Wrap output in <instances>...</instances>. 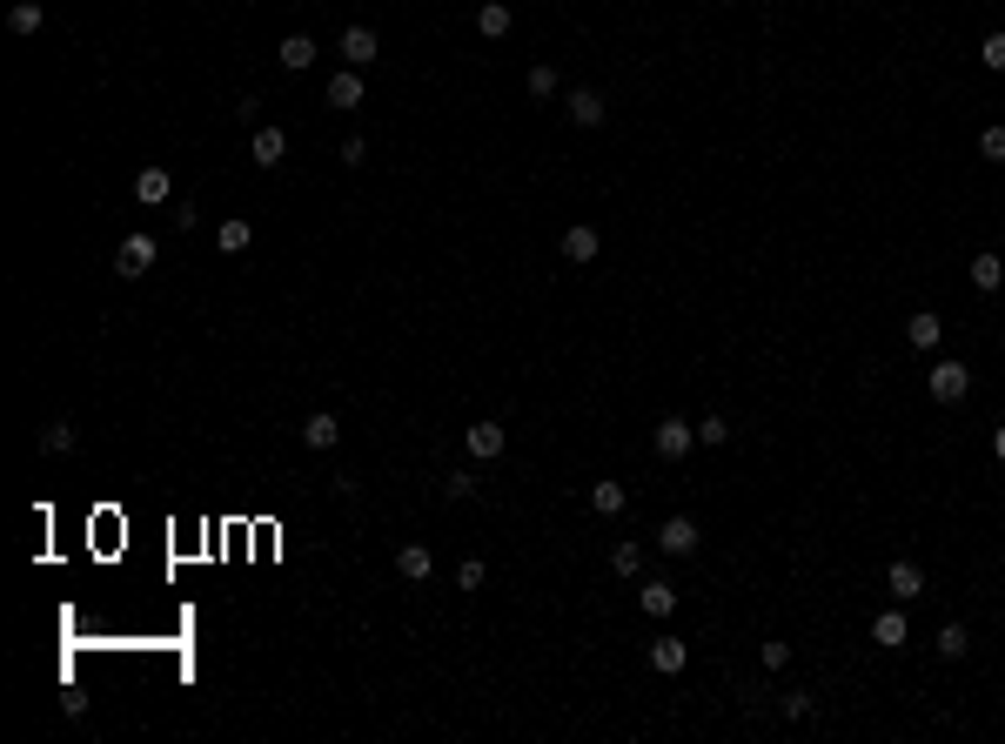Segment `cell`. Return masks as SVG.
I'll use <instances>...</instances> for the list:
<instances>
[{
    "mask_svg": "<svg viewBox=\"0 0 1005 744\" xmlns=\"http://www.w3.org/2000/svg\"><path fill=\"white\" fill-rule=\"evenodd\" d=\"M932 644H938V657H945V664H959V657L972 651V637H965V624H938V637H932Z\"/></svg>",
    "mask_w": 1005,
    "mask_h": 744,
    "instance_id": "obj_24",
    "label": "cell"
},
{
    "mask_svg": "<svg viewBox=\"0 0 1005 744\" xmlns=\"http://www.w3.org/2000/svg\"><path fill=\"white\" fill-rule=\"evenodd\" d=\"M925 389H932V403L952 409V403H965V389H972V369H965L959 356H945V362H932V369H925Z\"/></svg>",
    "mask_w": 1005,
    "mask_h": 744,
    "instance_id": "obj_1",
    "label": "cell"
},
{
    "mask_svg": "<svg viewBox=\"0 0 1005 744\" xmlns=\"http://www.w3.org/2000/svg\"><path fill=\"white\" fill-rule=\"evenodd\" d=\"M992 456H999V463H1005V423L992 429Z\"/></svg>",
    "mask_w": 1005,
    "mask_h": 744,
    "instance_id": "obj_37",
    "label": "cell"
},
{
    "mask_svg": "<svg viewBox=\"0 0 1005 744\" xmlns=\"http://www.w3.org/2000/svg\"><path fill=\"white\" fill-rule=\"evenodd\" d=\"M476 34H483V41H503V34H510V7H503V0H483V7H476Z\"/></svg>",
    "mask_w": 1005,
    "mask_h": 744,
    "instance_id": "obj_21",
    "label": "cell"
},
{
    "mask_svg": "<svg viewBox=\"0 0 1005 744\" xmlns=\"http://www.w3.org/2000/svg\"><path fill=\"white\" fill-rule=\"evenodd\" d=\"M443 496H449V503H463V496H476V483H469V470H449V476H443Z\"/></svg>",
    "mask_w": 1005,
    "mask_h": 744,
    "instance_id": "obj_31",
    "label": "cell"
},
{
    "mask_svg": "<svg viewBox=\"0 0 1005 744\" xmlns=\"http://www.w3.org/2000/svg\"><path fill=\"white\" fill-rule=\"evenodd\" d=\"M7 27H14V34H41V27H47L41 0H14V14H7Z\"/></svg>",
    "mask_w": 1005,
    "mask_h": 744,
    "instance_id": "obj_26",
    "label": "cell"
},
{
    "mask_svg": "<svg viewBox=\"0 0 1005 744\" xmlns=\"http://www.w3.org/2000/svg\"><path fill=\"white\" fill-rule=\"evenodd\" d=\"M758 664H764V671H784V664H791V644H764Z\"/></svg>",
    "mask_w": 1005,
    "mask_h": 744,
    "instance_id": "obj_33",
    "label": "cell"
},
{
    "mask_svg": "<svg viewBox=\"0 0 1005 744\" xmlns=\"http://www.w3.org/2000/svg\"><path fill=\"white\" fill-rule=\"evenodd\" d=\"M905 336H912V349H938V342H945V316H938V309H918V316L905 322Z\"/></svg>",
    "mask_w": 1005,
    "mask_h": 744,
    "instance_id": "obj_18",
    "label": "cell"
},
{
    "mask_svg": "<svg viewBox=\"0 0 1005 744\" xmlns=\"http://www.w3.org/2000/svg\"><path fill=\"white\" fill-rule=\"evenodd\" d=\"M215 248H222V255H248V248H255V222H248V215H228V222L215 228Z\"/></svg>",
    "mask_w": 1005,
    "mask_h": 744,
    "instance_id": "obj_15",
    "label": "cell"
},
{
    "mask_svg": "<svg viewBox=\"0 0 1005 744\" xmlns=\"http://www.w3.org/2000/svg\"><path fill=\"white\" fill-rule=\"evenodd\" d=\"M644 564H650L644 543H617V550H610V570H617V577H644Z\"/></svg>",
    "mask_w": 1005,
    "mask_h": 744,
    "instance_id": "obj_25",
    "label": "cell"
},
{
    "mask_svg": "<svg viewBox=\"0 0 1005 744\" xmlns=\"http://www.w3.org/2000/svg\"><path fill=\"white\" fill-rule=\"evenodd\" d=\"M650 450L664 456V463H677V456L697 450V423H684V416H664V423L650 429Z\"/></svg>",
    "mask_w": 1005,
    "mask_h": 744,
    "instance_id": "obj_3",
    "label": "cell"
},
{
    "mask_svg": "<svg viewBox=\"0 0 1005 744\" xmlns=\"http://www.w3.org/2000/svg\"><path fill=\"white\" fill-rule=\"evenodd\" d=\"M697 543H704V530H697L691 517H664L657 523V550H664V557H691Z\"/></svg>",
    "mask_w": 1005,
    "mask_h": 744,
    "instance_id": "obj_4",
    "label": "cell"
},
{
    "mask_svg": "<svg viewBox=\"0 0 1005 744\" xmlns=\"http://www.w3.org/2000/svg\"><path fill=\"white\" fill-rule=\"evenodd\" d=\"M871 644H885V651H905V644H912V624H905V610H878V617H871Z\"/></svg>",
    "mask_w": 1005,
    "mask_h": 744,
    "instance_id": "obj_9",
    "label": "cell"
},
{
    "mask_svg": "<svg viewBox=\"0 0 1005 744\" xmlns=\"http://www.w3.org/2000/svg\"><path fill=\"white\" fill-rule=\"evenodd\" d=\"M684 664H691V644H684V637H650V671L677 677Z\"/></svg>",
    "mask_w": 1005,
    "mask_h": 744,
    "instance_id": "obj_11",
    "label": "cell"
},
{
    "mask_svg": "<svg viewBox=\"0 0 1005 744\" xmlns=\"http://www.w3.org/2000/svg\"><path fill=\"white\" fill-rule=\"evenodd\" d=\"M463 443H469V456H476V463H496L510 436H503V423H469V429H463Z\"/></svg>",
    "mask_w": 1005,
    "mask_h": 744,
    "instance_id": "obj_8",
    "label": "cell"
},
{
    "mask_svg": "<svg viewBox=\"0 0 1005 744\" xmlns=\"http://www.w3.org/2000/svg\"><path fill=\"white\" fill-rule=\"evenodd\" d=\"M965 275H972V289H985V295H992V289H1005V255H999V248H979Z\"/></svg>",
    "mask_w": 1005,
    "mask_h": 744,
    "instance_id": "obj_14",
    "label": "cell"
},
{
    "mask_svg": "<svg viewBox=\"0 0 1005 744\" xmlns=\"http://www.w3.org/2000/svg\"><path fill=\"white\" fill-rule=\"evenodd\" d=\"M979 155H985V161H1005V128H985V135H979Z\"/></svg>",
    "mask_w": 1005,
    "mask_h": 744,
    "instance_id": "obj_32",
    "label": "cell"
},
{
    "mask_svg": "<svg viewBox=\"0 0 1005 744\" xmlns=\"http://www.w3.org/2000/svg\"><path fill=\"white\" fill-rule=\"evenodd\" d=\"M637 604H644V617H670V610H677V584H670V577H650Z\"/></svg>",
    "mask_w": 1005,
    "mask_h": 744,
    "instance_id": "obj_20",
    "label": "cell"
},
{
    "mask_svg": "<svg viewBox=\"0 0 1005 744\" xmlns=\"http://www.w3.org/2000/svg\"><path fill=\"white\" fill-rule=\"evenodd\" d=\"M41 450H47V456H67V450H74V423H67V416H54V423L41 429Z\"/></svg>",
    "mask_w": 1005,
    "mask_h": 744,
    "instance_id": "obj_27",
    "label": "cell"
},
{
    "mask_svg": "<svg viewBox=\"0 0 1005 744\" xmlns=\"http://www.w3.org/2000/svg\"><path fill=\"white\" fill-rule=\"evenodd\" d=\"M523 88H530L536 101H550V94H557V68H543V61H536V68L523 74Z\"/></svg>",
    "mask_w": 1005,
    "mask_h": 744,
    "instance_id": "obj_29",
    "label": "cell"
},
{
    "mask_svg": "<svg viewBox=\"0 0 1005 744\" xmlns=\"http://www.w3.org/2000/svg\"><path fill=\"white\" fill-rule=\"evenodd\" d=\"M168 195H175V175H168V168H141V175H134V202L141 208H161Z\"/></svg>",
    "mask_w": 1005,
    "mask_h": 744,
    "instance_id": "obj_12",
    "label": "cell"
},
{
    "mask_svg": "<svg viewBox=\"0 0 1005 744\" xmlns=\"http://www.w3.org/2000/svg\"><path fill=\"white\" fill-rule=\"evenodd\" d=\"M342 161H349V168H362V161H369V148H362V135H349V141H342Z\"/></svg>",
    "mask_w": 1005,
    "mask_h": 744,
    "instance_id": "obj_36",
    "label": "cell"
},
{
    "mask_svg": "<svg viewBox=\"0 0 1005 744\" xmlns=\"http://www.w3.org/2000/svg\"><path fill=\"white\" fill-rule=\"evenodd\" d=\"M563 114H570L577 128H597V121H603V94H597V88H570V101H563Z\"/></svg>",
    "mask_w": 1005,
    "mask_h": 744,
    "instance_id": "obj_17",
    "label": "cell"
},
{
    "mask_svg": "<svg viewBox=\"0 0 1005 744\" xmlns=\"http://www.w3.org/2000/svg\"><path fill=\"white\" fill-rule=\"evenodd\" d=\"M979 61H985L992 74H1005V34H985V41H979Z\"/></svg>",
    "mask_w": 1005,
    "mask_h": 744,
    "instance_id": "obj_30",
    "label": "cell"
},
{
    "mask_svg": "<svg viewBox=\"0 0 1005 744\" xmlns=\"http://www.w3.org/2000/svg\"><path fill=\"white\" fill-rule=\"evenodd\" d=\"M885 584H892V597H898V604H912V597H925V570H918L912 557H892Z\"/></svg>",
    "mask_w": 1005,
    "mask_h": 744,
    "instance_id": "obj_10",
    "label": "cell"
},
{
    "mask_svg": "<svg viewBox=\"0 0 1005 744\" xmlns=\"http://www.w3.org/2000/svg\"><path fill=\"white\" fill-rule=\"evenodd\" d=\"M597 255H603V235H597L590 222H570V228H563V262H577V269H583V262H597Z\"/></svg>",
    "mask_w": 1005,
    "mask_h": 744,
    "instance_id": "obj_5",
    "label": "cell"
},
{
    "mask_svg": "<svg viewBox=\"0 0 1005 744\" xmlns=\"http://www.w3.org/2000/svg\"><path fill=\"white\" fill-rule=\"evenodd\" d=\"M784 718L804 724V718H811V698H804V691H791V698H784Z\"/></svg>",
    "mask_w": 1005,
    "mask_h": 744,
    "instance_id": "obj_35",
    "label": "cell"
},
{
    "mask_svg": "<svg viewBox=\"0 0 1005 744\" xmlns=\"http://www.w3.org/2000/svg\"><path fill=\"white\" fill-rule=\"evenodd\" d=\"M731 436H737V429L724 423V416H704V423H697V443H711V450H724Z\"/></svg>",
    "mask_w": 1005,
    "mask_h": 744,
    "instance_id": "obj_28",
    "label": "cell"
},
{
    "mask_svg": "<svg viewBox=\"0 0 1005 744\" xmlns=\"http://www.w3.org/2000/svg\"><path fill=\"white\" fill-rule=\"evenodd\" d=\"M155 262H161V242H155V235H121V248H114V275L141 282Z\"/></svg>",
    "mask_w": 1005,
    "mask_h": 744,
    "instance_id": "obj_2",
    "label": "cell"
},
{
    "mask_svg": "<svg viewBox=\"0 0 1005 744\" xmlns=\"http://www.w3.org/2000/svg\"><path fill=\"white\" fill-rule=\"evenodd\" d=\"M329 108H362V68L329 74Z\"/></svg>",
    "mask_w": 1005,
    "mask_h": 744,
    "instance_id": "obj_19",
    "label": "cell"
},
{
    "mask_svg": "<svg viewBox=\"0 0 1005 744\" xmlns=\"http://www.w3.org/2000/svg\"><path fill=\"white\" fill-rule=\"evenodd\" d=\"M376 54H382V41H376V27H342V61H349V68H369V61H376Z\"/></svg>",
    "mask_w": 1005,
    "mask_h": 744,
    "instance_id": "obj_6",
    "label": "cell"
},
{
    "mask_svg": "<svg viewBox=\"0 0 1005 744\" xmlns=\"http://www.w3.org/2000/svg\"><path fill=\"white\" fill-rule=\"evenodd\" d=\"M275 61H282V68H289V74H302V68H309V61H315V41H309V34H289V41L275 47Z\"/></svg>",
    "mask_w": 1005,
    "mask_h": 744,
    "instance_id": "obj_23",
    "label": "cell"
},
{
    "mask_svg": "<svg viewBox=\"0 0 1005 744\" xmlns=\"http://www.w3.org/2000/svg\"><path fill=\"white\" fill-rule=\"evenodd\" d=\"M289 161V128H255V168H282Z\"/></svg>",
    "mask_w": 1005,
    "mask_h": 744,
    "instance_id": "obj_13",
    "label": "cell"
},
{
    "mask_svg": "<svg viewBox=\"0 0 1005 744\" xmlns=\"http://www.w3.org/2000/svg\"><path fill=\"white\" fill-rule=\"evenodd\" d=\"M624 503H630L624 483H610V476H603V483H590V510H597V517H617Z\"/></svg>",
    "mask_w": 1005,
    "mask_h": 744,
    "instance_id": "obj_22",
    "label": "cell"
},
{
    "mask_svg": "<svg viewBox=\"0 0 1005 744\" xmlns=\"http://www.w3.org/2000/svg\"><path fill=\"white\" fill-rule=\"evenodd\" d=\"M476 584H483V564H476V557H463V564H456V590H476Z\"/></svg>",
    "mask_w": 1005,
    "mask_h": 744,
    "instance_id": "obj_34",
    "label": "cell"
},
{
    "mask_svg": "<svg viewBox=\"0 0 1005 744\" xmlns=\"http://www.w3.org/2000/svg\"><path fill=\"white\" fill-rule=\"evenodd\" d=\"M302 443H309V450H335V443H342V416H335V409H309Z\"/></svg>",
    "mask_w": 1005,
    "mask_h": 744,
    "instance_id": "obj_7",
    "label": "cell"
},
{
    "mask_svg": "<svg viewBox=\"0 0 1005 744\" xmlns=\"http://www.w3.org/2000/svg\"><path fill=\"white\" fill-rule=\"evenodd\" d=\"M396 570L409 577V584H429V577H436V557H429V543H402V550H396Z\"/></svg>",
    "mask_w": 1005,
    "mask_h": 744,
    "instance_id": "obj_16",
    "label": "cell"
}]
</instances>
